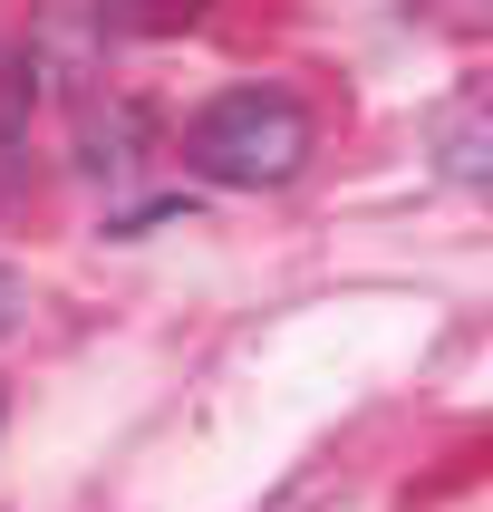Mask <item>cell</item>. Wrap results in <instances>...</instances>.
I'll list each match as a JSON object with an SVG mask.
<instances>
[{
  "mask_svg": "<svg viewBox=\"0 0 493 512\" xmlns=\"http://www.w3.org/2000/svg\"><path fill=\"white\" fill-rule=\"evenodd\" d=\"M184 155H194V174L242 184V194L290 184V174L310 165V107H300V97H281V87H223L213 107H194Z\"/></svg>",
  "mask_w": 493,
  "mask_h": 512,
  "instance_id": "cell-1",
  "label": "cell"
},
{
  "mask_svg": "<svg viewBox=\"0 0 493 512\" xmlns=\"http://www.w3.org/2000/svg\"><path fill=\"white\" fill-rule=\"evenodd\" d=\"M203 0H97V20L116 29V39H165V29H184Z\"/></svg>",
  "mask_w": 493,
  "mask_h": 512,
  "instance_id": "cell-2",
  "label": "cell"
},
{
  "mask_svg": "<svg viewBox=\"0 0 493 512\" xmlns=\"http://www.w3.org/2000/svg\"><path fill=\"white\" fill-rule=\"evenodd\" d=\"M29 97H39V68H29L20 49H0V136L29 126Z\"/></svg>",
  "mask_w": 493,
  "mask_h": 512,
  "instance_id": "cell-3",
  "label": "cell"
},
{
  "mask_svg": "<svg viewBox=\"0 0 493 512\" xmlns=\"http://www.w3.org/2000/svg\"><path fill=\"white\" fill-rule=\"evenodd\" d=\"M20 319V271H0V329Z\"/></svg>",
  "mask_w": 493,
  "mask_h": 512,
  "instance_id": "cell-4",
  "label": "cell"
}]
</instances>
